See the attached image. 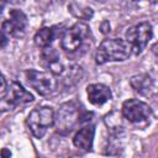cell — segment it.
Returning <instances> with one entry per match:
<instances>
[{
  "instance_id": "cell-16",
  "label": "cell",
  "mask_w": 158,
  "mask_h": 158,
  "mask_svg": "<svg viewBox=\"0 0 158 158\" xmlns=\"http://www.w3.org/2000/svg\"><path fill=\"white\" fill-rule=\"evenodd\" d=\"M68 69H69V70H68L67 75L64 77V80H67V81H69V83L80 80L81 74H83V72H81V68H80V67H78V65H72V67H70V68H68Z\"/></svg>"
},
{
  "instance_id": "cell-14",
  "label": "cell",
  "mask_w": 158,
  "mask_h": 158,
  "mask_svg": "<svg viewBox=\"0 0 158 158\" xmlns=\"http://www.w3.org/2000/svg\"><path fill=\"white\" fill-rule=\"evenodd\" d=\"M54 38V30L53 28H49V27H43L41 30H38L35 35V43L38 46V47H49V44L52 43Z\"/></svg>"
},
{
  "instance_id": "cell-1",
  "label": "cell",
  "mask_w": 158,
  "mask_h": 158,
  "mask_svg": "<svg viewBox=\"0 0 158 158\" xmlns=\"http://www.w3.org/2000/svg\"><path fill=\"white\" fill-rule=\"evenodd\" d=\"M83 120L84 116H81V109L77 101L64 102L58 107L57 112H54V126L57 132L62 135L70 133Z\"/></svg>"
},
{
  "instance_id": "cell-5",
  "label": "cell",
  "mask_w": 158,
  "mask_h": 158,
  "mask_svg": "<svg viewBox=\"0 0 158 158\" xmlns=\"http://www.w3.org/2000/svg\"><path fill=\"white\" fill-rule=\"evenodd\" d=\"M25 74H26L27 83L40 95H43V96L49 95L57 88V80L54 78V74H52L49 72L28 69V70H26Z\"/></svg>"
},
{
  "instance_id": "cell-8",
  "label": "cell",
  "mask_w": 158,
  "mask_h": 158,
  "mask_svg": "<svg viewBox=\"0 0 158 158\" xmlns=\"http://www.w3.org/2000/svg\"><path fill=\"white\" fill-rule=\"evenodd\" d=\"M27 27V17L20 10H11L10 17L2 22L1 26V35L10 38L12 37H21L25 33Z\"/></svg>"
},
{
  "instance_id": "cell-18",
  "label": "cell",
  "mask_w": 158,
  "mask_h": 158,
  "mask_svg": "<svg viewBox=\"0 0 158 158\" xmlns=\"http://www.w3.org/2000/svg\"><path fill=\"white\" fill-rule=\"evenodd\" d=\"M1 154H2V158H7V157H10L11 156V153L10 152H7V149H2V152H1Z\"/></svg>"
},
{
  "instance_id": "cell-6",
  "label": "cell",
  "mask_w": 158,
  "mask_h": 158,
  "mask_svg": "<svg viewBox=\"0 0 158 158\" xmlns=\"http://www.w3.org/2000/svg\"><path fill=\"white\" fill-rule=\"evenodd\" d=\"M126 38L131 51L135 54H139L152 38V26L148 22H141L128 28L126 32Z\"/></svg>"
},
{
  "instance_id": "cell-15",
  "label": "cell",
  "mask_w": 158,
  "mask_h": 158,
  "mask_svg": "<svg viewBox=\"0 0 158 158\" xmlns=\"http://www.w3.org/2000/svg\"><path fill=\"white\" fill-rule=\"evenodd\" d=\"M69 11L78 19H81V20H88L93 16V10L90 7H86L81 4H78V2H72L69 6Z\"/></svg>"
},
{
  "instance_id": "cell-3",
  "label": "cell",
  "mask_w": 158,
  "mask_h": 158,
  "mask_svg": "<svg viewBox=\"0 0 158 158\" xmlns=\"http://www.w3.org/2000/svg\"><path fill=\"white\" fill-rule=\"evenodd\" d=\"M90 40V28L83 22H77L73 27L68 28L62 37V48L65 52L75 53L83 49Z\"/></svg>"
},
{
  "instance_id": "cell-17",
  "label": "cell",
  "mask_w": 158,
  "mask_h": 158,
  "mask_svg": "<svg viewBox=\"0 0 158 158\" xmlns=\"http://www.w3.org/2000/svg\"><path fill=\"white\" fill-rule=\"evenodd\" d=\"M7 83H6V79L4 75H1V89H0V99H4L5 95H6V91H7Z\"/></svg>"
},
{
  "instance_id": "cell-19",
  "label": "cell",
  "mask_w": 158,
  "mask_h": 158,
  "mask_svg": "<svg viewBox=\"0 0 158 158\" xmlns=\"http://www.w3.org/2000/svg\"><path fill=\"white\" fill-rule=\"evenodd\" d=\"M152 51H153V53H154V54H157V56H158V43H156V44L152 47Z\"/></svg>"
},
{
  "instance_id": "cell-11",
  "label": "cell",
  "mask_w": 158,
  "mask_h": 158,
  "mask_svg": "<svg viewBox=\"0 0 158 158\" xmlns=\"http://www.w3.org/2000/svg\"><path fill=\"white\" fill-rule=\"evenodd\" d=\"M88 99L94 105H102L111 99V90L104 84H90L86 88Z\"/></svg>"
},
{
  "instance_id": "cell-10",
  "label": "cell",
  "mask_w": 158,
  "mask_h": 158,
  "mask_svg": "<svg viewBox=\"0 0 158 158\" xmlns=\"http://www.w3.org/2000/svg\"><path fill=\"white\" fill-rule=\"evenodd\" d=\"M41 63L44 68L48 69L52 74H60L63 73V64L60 62L58 52L52 47H46L41 52Z\"/></svg>"
},
{
  "instance_id": "cell-7",
  "label": "cell",
  "mask_w": 158,
  "mask_h": 158,
  "mask_svg": "<svg viewBox=\"0 0 158 158\" xmlns=\"http://www.w3.org/2000/svg\"><path fill=\"white\" fill-rule=\"evenodd\" d=\"M33 100L32 94H30L26 89L22 88L17 81H12L7 86V91L4 99H1V110L5 111L7 109H14L20 105L28 104Z\"/></svg>"
},
{
  "instance_id": "cell-2",
  "label": "cell",
  "mask_w": 158,
  "mask_h": 158,
  "mask_svg": "<svg viewBox=\"0 0 158 158\" xmlns=\"http://www.w3.org/2000/svg\"><path fill=\"white\" fill-rule=\"evenodd\" d=\"M131 52L130 44L123 40L107 38L100 43L95 53V62L98 64H105L107 62L125 60L131 54Z\"/></svg>"
},
{
  "instance_id": "cell-4",
  "label": "cell",
  "mask_w": 158,
  "mask_h": 158,
  "mask_svg": "<svg viewBox=\"0 0 158 158\" xmlns=\"http://www.w3.org/2000/svg\"><path fill=\"white\" fill-rule=\"evenodd\" d=\"M54 123V111L51 107L43 106L33 109L28 117H27V125L32 135L37 138H42L47 130Z\"/></svg>"
},
{
  "instance_id": "cell-13",
  "label": "cell",
  "mask_w": 158,
  "mask_h": 158,
  "mask_svg": "<svg viewBox=\"0 0 158 158\" xmlns=\"http://www.w3.org/2000/svg\"><path fill=\"white\" fill-rule=\"evenodd\" d=\"M130 84L135 89V91H137L139 94H143V95L148 94L152 90V86H153L152 78L148 74H137V75H133L131 78V80H130Z\"/></svg>"
},
{
  "instance_id": "cell-9",
  "label": "cell",
  "mask_w": 158,
  "mask_h": 158,
  "mask_svg": "<svg viewBox=\"0 0 158 158\" xmlns=\"http://www.w3.org/2000/svg\"><path fill=\"white\" fill-rule=\"evenodd\" d=\"M122 115L132 123L146 121L151 116V107L137 99H130L122 104Z\"/></svg>"
},
{
  "instance_id": "cell-12",
  "label": "cell",
  "mask_w": 158,
  "mask_h": 158,
  "mask_svg": "<svg viewBox=\"0 0 158 158\" xmlns=\"http://www.w3.org/2000/svg\"><path fill=\"white\" fill-rule=\"evenodd\" d=\"M94 133L95 128L91 123H88L83 126L74 136L73 143L77 148L84 149V151H90L93 147V139H94Z\"/></svg>"
}]
</instances>
